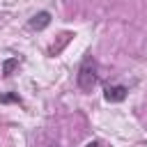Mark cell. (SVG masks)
Segmentation results:
<instances>
[{
	"label": "cell",
	"instance_id": "cell-1",
	"mask_svg": "<svg viewBox=\"0 0 147 147\" xmlns=\"http://www.w3.org/2000/svg\"><path fill=\"white\" fill-rule=\"evenodd\" d=\"M78 87L83 90V92H92V87L96 85V80H99V74H96V60L92 57V55H85L83 57V62H80V67H78Z\"/></svg>",
	"mask_w": 147,
	"mask_h": 147
},
{
	"label": "cell",
	"instance_id": "cell-2",
	"mask_svg": "<svg viewBox=\"0 0 147 147\" xmlns=\"http://www.w3.org/2000/svg\"><path fill=\"white\" fill-rule=\"evenodd\" d=\"M126 94H129V87L126 85H108L103 90V99L108 103H119V101L126 99Z\"/></svg>",
	"mask_w": 147,
	"mask_h": 147
},
{
	"label": "cell",
	"instance_id": "cell-3",
	"mask_svg": "<svg viewBox=\"0 0 147 147\" xmlns=\"http://www.w3.org/2000/svg\"><path fill=\"white\" fill-rule=\"evenodd\" d=\"M48 23H51V14H48V11H39V14H34V16L28 21V25H30L32 30H44Z\"/></svg>",
	"mask_w": 147,
	"mask_h": 147
},
{
	"label": "cell",
	"instance_id": "cell-4",
	"mask_svg": "<svg viewBox=\"0 0 147 147\" xmlns=\"http://www.w3.org/2000/svg\"><path fill=\"white\" fill-rule=\"evenodd\" d=\"M18 67V57H9V60H5V64H2V74L5 76H11V71Z\"/></svg>",
	"mask_w": 147,
	"mask_h": 147
},
{
	"label": "cell",
	"instance_id": "cell-5",
	"mask_svg": "<svg viewBox=\"0 0 147 147\" xmlns=\"http://www.w3.org/2000/svg\"><path fill=\"white\" fill-rule=\"evenodd\" d=\"M0 101H2V103H7V101H21V99H18V94H2V96H0Z\"/></svg>",
	"mask_w": 147,
	"mask_h": 147
},
{
	"label": "cell",
	"instance_id": "cell-6",
	"mask_svg": "<svg viewBox=\"0 0 147 147\" xmlns=\"http://www.w3.org/2000/svg\"><path fill=\"white\" fill-rule=\"evenodd\" d=\"M85 147H101V145H99V142H96V140H92V142H87V145H85Z\"/></svg>",
	"mask_w": 147,
	"mask_h": 147
}]
</instances>
